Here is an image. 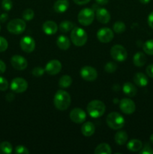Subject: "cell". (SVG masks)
<instances>
[{"label": "cell", "mask_w": 153, "mask_h": 154, "mask_svg": "<svg viewBox=\"0 0 153 154\" xmlns=\"http://www.w3.org/2000/svg\"><path fill=\"white\" fill-rule=\"evenodd\" d=\"M71 102L70 94L64 90H60L56 93L53 98V104L56 108L59 111L68 109Z\"/></svg>", "instance_id": "cell-1"}, {"label": "cell", "mask_w": 153, "mask_h": 154, "mask_svg": "<svg viewBox=\"0 0 153 154\" xmlns=\"http://www.w3.org/2000/svg\"><path fill=\"white\" fill-rule=\"evenodd\" d=\"M106 106L104 103L100 100H92L87 105V112L90 117L93 118H98L104 114Z\"/></svg>", "instance_id": "cell-2"}, {"label": "cell", "mask_w": 153, "mask_h": 154, "mask_svg": "<svg viewBox=\"0 0 153 154\" xmlns=\"http://www.w3.org/2000/svg\"><path fill=\"white\" fill-rule=\"evenodd\" d=\"M70 39L75 46L82 47L86 43L88 35L83 29L80 27H75L73 28L70 32Z\"/></svg>", "instance_id": "cell-3"}, {"label": "cell", "mask_w": 153, "mask_h": 154, "mask_svg": "<svg viewBox=\"0 0 153 154\" xmlns=\"http://www.w3.org/2000/svg\"><path fill=\"white\" fill-rule=\"evenodd\" d=\"M106 123L110 128L115 130L122 129L124 126L125 120L124 117L117 112H111L106 118Z\"/></svg>", "instance_id": "cell-4"}, {"label": "cell", "mask_w": 153, "mask_h": 154, "mask_svg": "<svg viewBox=\"0 0 153 154\" xmlns=\"http://www.w3.org/2000/svg\"><path fill=\"white\" fill-rule=\"evenodd\" d=\"M94 19V12L92 9L86 8L82 9L78 14L77 20L78 22L82 26H89L92 23L93 20Z\"/></svg>", "instance_id": "cell-5"}, {"label": "cell", "mask_w": 153, "mask_h": 154, "mask_svg": "<svg viewBox=\"0 0 153 154\" xmlns=\"http://www.w3.org/2000/svg\"><path fill=\"white\" fill-rule=\"evenodd\" d=\"M26 27V23L22 19H14L8 23L7 29L9 32L14 35H20L23 32Z\"/></svg>", "instance_id": "cell-6"}, {"label": "cell", "mask_w": 153, "mask_h": 154, "mask_svg": "<svg viewBox=\"0 0 153 154\" xmlns=\"http://www.w3.org/2000/svg\"><path fill=\"white\" fill-rule=\"evenodd\" d=\"M110 55L116 61L123 62L127 59L128 53L122 45H116L111 48Z\"/></svg>", "instance_id": "cell-7"}, {"label": "cell", "mask_w": 153, "mask_h": 154, "mask_svg": "<svg viewBox=\"0 0 153 154\" xmlns=\"http://www.w3.org/2000/svg\"><path fill=\"white\" fill-rule=\"evenodd\" d=\"M28 88V83L22 78H16L12 80L10 83V89L16 93L25 92Z\"/></svg>", "instance_id": "cell-8"}, {"label": "cell", "mask_w": 153, "mask_h": 154, "mask_svg": "<svg viewBox=\"0 0 153 154\" xmlns=\"http://www.w3.org/2000/svg\"><path fill=\"white\" fill-rule=\"evenodd\" d=\"M114 37L113 32L112 29L106 27L100 29L97 32V38L99 42L102 43H108L112 40Z\"/></svg>", "instance_id": "cell-9"}, {"label": "cell", "mask_w": 153, "mask_h": 154, "mask_svg": "<svg viewBox=\"0 0 153 154\" xmlns=\"http://www.w3.org/2000/svg\"><path fill=\"white\" fill-rule=\"evenodd\" d=\"M80 75L85 81H93L97 78L98 72L94 68L91 66H84L81 69Z\"/></svg>", "instance_id": "cell-10"}, {"label": "cell", "mask_w": 153, "mask_h": 154, "mask_svg": "<svg viewBox=\"0 0 153 154\" xmlns=\"http://www.w3.org/2000/svg\"><path fill=\"white\" fill-rule=\"evenodd\" d=\"M10 63L14 69L18 71L24 70L27 68L28 62L23 57L20 55H14L10 59Z\"/></svg>", "instance_id": "cell-11"}, {"label": "cell", "mask_w": 153, "mask_h": 154, "mask_svg": "<svg viewBox=\"0 0 153 154\" xmlns=\"http://www.w3.org/2000/svg\"><path fill=\"white\" fill-rule=\"evenodd\" d=\"M120 110L126 114H131L136 110V105L132 100L129 99H122L119 102Z\"/></svg>", "instance_id": "cell-12"}, {"label": "cell", "mask_w": 153, "mask_h": 154, "mask_svg": "<svg viewBox=\"0 0 153 154\" xmlns=\"http://www.w3.org/2000/svg\"><path fill=\"white\" fill-rule=\"evenodd\" d=\"M70 119L75 123H82L86 119L85 111L81 108H74L69 114Z\"/></svg>", "instance_id": "cell-13"}, {"label": "cell", "mask_w": 153, "mask_h": 154, "mask_svg": "<svg viewBox=\"0 0 153 154\" xmlns=\"http://www.w3.org/2000/svg\"><path fill=\"white\" fill-rule=\"evenodd\" d=\"M20 48L24 52L32 53L35 48V42L30 36H25L20 41Z\"/></svg>", "instance_id": "cell-14"}, {"label": "cell", "mask_w": 153, "mask_h": 154, "mask_svg": "<svg viewBox=\"0 0 153 154\" xmlns=\"http://www.w3.org/2000/svg\"><path fill=\"white\" fill-rule=\"evenodd\" d=\"M45 72L50 75H56L62 70V64L58 60H52L48 62L45 66Z\"/></svg>", "instance_id": "cell-15"}, {"label": "cell", "mask_w": 153, "mask_h": 154, "mask_svg": "<svg viewBox=\"0 0 153 154\" xmlns=\"http://www.w3.org/2000/svg\"><path fill=\"white\" fill-rule=\"evenodd\" d=\"M96 18L100 23L106 24L110 20V14L106 9L100 8L96 10Z\"/></svg>", "instance_id": "cell-16"}, {"label": "cell", "mask_w": 153, "mask_h": 154, "mask_svg": "<svg viewBox=\"0 0 153 154\" xmlns=\"http://www.w3.org/2000/svg\"><path fill=\"white\" fill-rule=\"evenodd\" d=\"M42 29L44 33L48 35H52L56 34L58 31V26L54 21L47 20L44 23L42 26Z\"/></svg>", "instance_id": "cell-17"}, {"label": "cell", "mask_w": 153, "mask_h": 154, "mask_svg": "<svg viewBox=\"0 0 153 154\" xmlns=\"http://www.w3.org/2000/svg\"><path fill=\"white\" fill-rule=\"evenodd\" d=\"M94 131H95V126L92 122H86L83 123L81 127V132L86 137L92 136L94 133Z\"/></svg>", "instance_id": "cell-18"}, {"label": "cell", "mask_w": 153, "mask_h": 154, "mask_svg": "<svg viewBox=\"0 0 153 154\" xmlns=\"http://www.w3.org/2000/svg\"><path fill=\"white\" fill-rule=\"evenodd\" d=\"M69 2L68 0H57L53 5V9L57 13H64L68 9Z\"/></svg>", "instance_id": "cell-19"}, {"label": "cell", "mask_w": 153, "mask_h": 154, "mask_svg": "<svg viewBox=\"0 0 153 154\" xmlns=\"http://www.w3.org/2000/svg\"><path fill=\"white\" fill-rule=\"evenodd\" d=\"M122 90L124 94L129 97H134L136 96V93H137L136 87L130 82L124 83L122 87Z\"/></svg>", "instance_id": "cell-20"}, {"label": "cell", "mask_w": 153, "mask_h": 154, "mask_svg": "<svg viewBox=\"0 0 153 154\" xmlns=\"http://www.w3.org/2000/svg\"><path fill=\"white\" fill-rule=\"evenodd\" d=\"M134 81L139 87H146L148 83V78L141 72L135 74L134 77Z\"/></svg>", "instance_id": "cell-21"}, {"label": "cell", "mask_w": 153, "mask_h": 154, "mask_svg": "<svg viewBox=\"0 0 153 154\" xmlns=\"http://www.w3.org/2000/svg\"><path fill=\"white\" fill-rule=\"evenodd\" d=\"M56 45L58 47V48L65 51V50H68L70 48V42L68 38L66 37L65 35H60L57 38Z\"/></svg>", "instance_id": "cell-22"}, {"label": "cell", "mask_w": 153, "mask_h": 154, "mask_svg": "<svg viewBox=\"0 0 153 154\" xmlns=\"http://www.w3.org/2000/svg\"><path fill=\"white\" fill-rule=\"evenodd\" d=\"M133 62L134 66H137V67H142L146 63V57L143 53L137 52L134 56Z\"/></svg>", "instance_id": "cell-23"}, {"label": "cell", "mask_w": 153, "mask_h": 154, "mask_svg": "<svg viewBox=\"0 0 153 154\" xmlns=\"http://www.w3.org/2000/svg\"><path fill=\"white\" fill-rule=\"evenodd\" d=\"M128 138V135L127 132H124V131H118L116 133L114 139H115L116 143L117 144L123 145L127 142Z\"/></svg>", "instance_id": "cell-24"}, {"label": "cell", "mask_w": 153, "mask_h": 154, "mask_svg": "<svg viewBox=\"0 0 153 154\" xmlns=\"http://www.w3.org/2000/svg\"><path fill=\"white\" fill-rule=\"evenodd\" d=\"M127 147L129 150L132 152L139 151L142 149V144L141 141L138 139H132L128 141L127 144Z\"/></svg>", "instance_id": "cell-25"}, {"label": "cell", "mask_w": 153, "mask_h": 154, "mask_svg": "<svg viewBox=\"0 0 153 154\" xmlns=\"http://www.w3.org/2000/svg\"><path fill=\"white\" fill-rule=\"evenodd\" d=\"M94 153L95 154H110L112 153V150L109 144L106 143H101L97 146Z\"/></svg>", "instance_id": "cell-26"}, {"label": "cell", "mask_w": 153, "mask_h": 154, "mask_svg": "<svg viewBox=\"0 0 153 154\" xmlns=\"http://www.w3.org/2000/svg\"><path fill=\"white\" fill-rule=\"evenodd\" d=\"M72 84V78L69 75H65L62 76L58 80V86L61 88H68Z\"/></svg>", "instance_id": "cell-27"}, {"label": "cell", "mask_w": 153, "mask_h": 154, "mask_svg": "<svg viewBox=\"0 0 153 154\" xmlns=\"http://www.w3.org/2000/svg\"><path fill=\"white\" fill-rule=\"evenodd\" d=\"M12 150L13 147L10 143L4 141L0 144V154H10L12 153Z\"/></svg>", "instance_id": "cell-28"}, {"label": "cell", "mask_w": 153, "mask_h": 154, "mask_svg": "<svg viewBox=\"0 0 153 154\" xmlns=\"http://www.w3.org/2000/svg\"><path fill=\"white\" fill-rule=\"evenodd\" d=\"M74 24L70 21L64 20L59 24V30L62 32H68L73 29Z\"/></svg>", "instance_id": "cell-29"}, {"label": "cell", "mask_w": 153, "mask_h": 154, "mask_svg": "<svg viewBox=\"0 0 153 154\" xmlns=\"http://www.w3.org/2000/svg\"><path fill=\"white\" fill-rule=\"evenodd\" d=\"M143 51L148 55H153V39H149L143 44Z\"/></svg>", "instance_id": "cell-30"}, {"label": "cell", "mask_w": 153, "mask_h": 154, "mask_svg": "<svg viewBox=\"0 0 153 154\" xmlns=\"http://www.w3.org/2000/svg\"><path fill=\"white\" fill-rule=\"evenodd\" d=\"M113 31L115 32L116 33H118V34H121V33L124 32L126 29V26L125 24L122 21H117L114 23L113 27Z\"/></svg>", "instance_id": "cell-31"}, {"label": "cell", "mask_w": 153, "mask_h": 154, "mask_svg": "<svg viewBox=\"0 0 153 154\" xmlns=\"http://www.w3.org/2000/svg\"><path fill=\"white\" fill-rule=\"evenodd\" d=\"M22 18H23L25 20H27V21L31 20H32L33 18H34V12L32 9L27 8L23 11V12H22Z\"/></svg>", "instance_id": "cell-32"}, {"label": "cell", "mask_w": 153, "mask_h": 154, "mask_svg": "<svg viewBox=\"0 0 153 154\" xmlns=\"http://www.w3.org/2000/svg\"><path fill=\"white\" fill-rule=\"evenodd\" d=\"M117 65L112 62H109L104 66V70L108 73H113L116 71Z\"/></svg>", "instance_id": "cell-33"}, {"label": "cell", "mask_w": 153, "mask_h": 154, "mask_svg": "<svg viewBox=\"0 0 153 154\" xmlns=\"http://www.w3.org/2000/svg\"><path fill=\"white\" fill-rule=\"evenodd\" d=\"M2 8L4 11H9L11 10L12 7H13V3H12L11 0H2Z\"/></svg>", "instance_id": "cell-34"}, {"label": "cell", "mask_w": 153, "mask_h": 154, "mask_svg": "<svg viewBox=\"0 0 153 154\" xmlns=\"http://www.w3.org/2000/svg\"><path fill=\"white\" fill-rule=\"evenodd\" d=\"M45 69H44L43 68L41 67H35L32 70V75L33 76L37 77V78H39V77L43 76L44 74Z\"/></svg>", "instance_id": "cell-35"}, {"label": "cell", "mask_w": 153, "mask_h": 154, "mask_svg": "<svg viewBox=\"0 0 153 154\" xmlns=\"http://www.w3.org/2000/svg\"><path fill=\"white\" fill-rule=\"evenodd\" d=\"M8 43L4 38L0 36V52H4L8 49Z\"/></svg>", "instance_id": "cell-36"}, {"label": "cell", "mask_w": 153, "mask_h": 154, "mask_svg": "<svg viewBox=\"0 0 153 154\" xmlns=\"http://www.w3.org/2000/svg\"><path fill=\"white\" fill-rule=\"evenodd\" d=\"M8 88V82L7 80L3 77H0V90L5 91Z\"/></svg>", "instance_id": "cell-37"}, {"label": "cell", "mask_w": 153, "mask_h": 154, "mask_svg": "<svg viewBox=\"0 0 153 154\" xmlns=\"http://www.w3.org/2000/svg\"><path fill=\"white\" fill-rule=\"evenodd\" d=\"M15 153L18 154H28L29 153V150L24 146L19 145L15 148Z\"/></svg>", "instance_id": "cell-38"}, {"label": "cell", "mask_w": 153, "mask_h": 154, "mask_svg": "<svg viewBox=\"0 0 153 154\" xmlns=\"http://www.w3.org/2000/svg\"><path fill=\"white\" fill-rule=\"evenodd\" d=\"M140 154H153V150L151 148V147L148 145H146L143 148H142V150L140 151Z\"/></svg>", "instance_id": "cell-39"}, {"label": "cell", "mask_w": 153, "mask_h": 154, "mask_svg": "<svg viewBox=\"0 0 153 154\" xmlns=\"http://www.w3.org/2000/svg\"><path fill=\"white\" fill-rule=\"evenodd\" d=\"M146 74L148 77L153 78V64H150L147 66Z\"/></svg>", "instance_id": "cell-40"}, {"label": "cell", "mask_w": 153, "mask_h": 154, "mask_svg": "<svg viewBox=\"0 0 153 154\" xmlns=\"http://www.w3.org/2000/svg\"><path fill=\"white\" fill-rule=\"evenodd\" d=\"M148 24L152 29H153V11L148 14Z\"/></svg>", "instance_id": "cell-41"}, {"label": "cell", "mask_w": 153, "mask_h": 154, "mask_svg": "<svg viewBox=\"0 0 153 154\" xmlns=\"http://www.w3.org/2000/svg\"><path fill=\"white\" fill-rule=\"evenodd\" d=\"M74 2V3H76V5H86L87 3L89 2L91 0H73Z\"/></svg>", "instance_id": "cell-42"}, {"label": "cell", "mask_w": 153, "mask_h": 154, "mask_svg": "<svg viewBox=\"0 0 153 154\" xmlns=\"http://www.w3.org/2000/svg\"><path fill=\"white\" fill-rule=\"evenodd\" d=\"M6 70V65L2 60H0V74H3Z\"/></svg>", "instance_id": "cell-43"}, {"label": "cell", "mask_w": 153, "mask_h": 154, "mask_svg": "<svg viewBox=\"0 0 153 154\" xmlns=\"http://www.w3.org/2000/svg\"><path fill=\"white\" fill-rule=\"evenodd\" d=\"M8 14H2L0 15V22L1 23H4L8 20Z\"/></svg>", "instance_id": "cell-44"}, {"label": "cell", "mask_w": 153, "mask_h": 154, "mask_svg": "<svg viewBox=\"0 0 153 154\" xmlns=\"http://www.w3.org/2000/svg\"><path fill=\"white\" fill-rule=\"evenodd\" d=\"M6 99H7L8 102H11L14 99V95L13 93H8L7 96H6Z\"/></svg>", "instance_id": "cell-45"}, {"label": "cell", "mask_w": 153, "mask_h": 154, "mask_svg": "<svg viewBox=\"0 0 153 154\" xmlns=\"http://www.w3.org/2000/svg\"><path fill=\"white\" fill-rule=\"evenodd\" d=\"M97 4L100 5H105L108 3L109 0H95Z\"/></svg>", "instance_id": "cell-46"}, {"label": "cell", "mask_w": 153, "mask_h": 154, "mask_svg": "<svg viewBox=\"0 0 153 154\" xmlns=\"http://www.w3.org/2000/svg\"><path fill=\"white\" fill-rule=\"evenodd\" d=\"M140 2L142 4L146 5V4H148V3L150 2V0H140Z\"/></svg>", "instance_id": "cell-47"}, {"label": "cell", "mask_w": 153, "mask_h": 154, "mask_svg": "<svg viewBox=\"0 0 153 154\" xmlns=\"http://www.w3.org/2000/svg\"><path fill=\"white\" fill-rule=\"evenodd\" d=\"M150 141H151L152 143L153 144V134L151 135V136H150Z\"/></svg>", "instance_id": "cell-48"}, {"label": "cell", "mask_w": 153, "mask_h": 154, "mask_svg": "<svg viewBox=\"0 0 153 154\" xmlns=\"http://www.w3.org/2000/svg\"><path fill=\"white\" fill-rule=\"evenodd\" d=\"M0 29H1V28H0Z\"/></svg>", "instance_id": "cell-49"}]
</instances>
